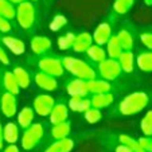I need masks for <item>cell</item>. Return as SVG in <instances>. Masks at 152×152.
I'll list each match as a JSON object with an SVG mask.
<instances>
[{
	"mask_svg": "<svg viewBox=\"0 0 152 152\" xmlns=\"http://www.w3.org/2000/svg\"><path fill=\"white\" fill-rule=\"evenodd\" d=\"M149 102V97L144 92H133L131 94L125 96L120 101L117 106V110L123 116H132L145 109V106Z\"/></svg>",
	"mask_w": 152,
	"mask_h": 152,
	"instance_id": "6da1fadb",
	"label": "cell"
},
{
	"mask_svg": "<svg viewBox=\"0 0 152 152\" xmlns=\"http://www.w3.org/2000/svg\"><path fill=\"white\" fill-rule=\"evenodd\" d=\"M61 61H62L63 69L67 70L70 74H73L78 80L92 81V80H96V77H97L96 70L90 66L89 63H86L85 61L78 59V58H73V57H65Z\"/></svg>",
	"mask_w": 152,
	"mask_h": 152,
	"instance_id": "7a4b0ae2",
	"label": "cell"
},
{
	"mask_svg": "<svg viewBox=\"0 0 152 152\" xmlns=\"http://www.w3.org/2000/svg\"><path fill=\"white\" fill-rule=\"evenodd\" d=\"M43 135H45V128L40 123H34L24 131L23 136H22V147L24 151H31L39 144V141L42 140Z\"/></svg>",
	"mask_w": 152,
	"mask_h": 152,
	"instance_id": "3957f363",
	"label": "cell"
},
{
	"mask_svg": "<svg viewBox=\"0 0 152 152\" xmlns=\"http://www.w3.org/2000/svg\"><path fill=\"white\" fill-rule=\"evenodd\" d=\"M15 18L18 19V23L22 28L30 30L35 23V18H37V11L31 1H23V3L18 4L16 15Z\"/></svg>",
	"mask_w": 152,
	"mask_h": 152,
	"instance_id": "277c9868",
	"label": "cell"
},
{
	"mask_svg": "<svg viewBox=\"0 0 152 152\" xmlns=\"http://www.w3.org/2000/svg\"><path fill=\"white\" fill-rule=\"evenodd\" d=\"M38 67L40 69V72L45 74H49L51 77H62L63 75V65L62 61L58 58H53V57H47V58H42L38 62Z\"/></svg>",
	"mask_w": 152,
	"mask_h": 152,
	"instance_id": "5b68a950",
	"label": "cell"
},
{
	"mask_svg": "<svg viewBox=\"0 0 152 152\" xmlns=\"http://www.w3.org/2000/svg\"><path fill=\"white\" fill-rule=\"evenodd\" d=\"M98 72H100V75L102 77V80L109 82V81H113L117 77H120L121 67H120V65H118L117 59L106 58L105 61L98 63Z\"/></svg>",
	"mask_w": 152,
	"mask_h": 152,
	"instance_id": "8992f818",
	"label": "cell"
},
{
	"mask_svg": "<svg viewBox=\"0 0 152 152\" xmlns=\"http://www.w3.org/2000/svg\"><path fill=\"white\" fill-rule=\"evenodd\" d=\"M55 101L51 96L49 94H39L34 98V112H37L39 116L46 117L50 115L51 109L54 108Z\"/></svg>",
	"mask_w": 152,
	"mask_h": 152,
	"instance_id": "52a82bcc",
	"label": "cell"
},
{
	"mask_svg": "<svg viewBox=\"0 0 152 152\" xmlns=\"http://www.w3.org/2000/svg\"><path fill=\"white\" fill-rule=\"evenodd\" d=\"M0 109H1V113L6 117L8 118L14 117L16 115V109H18V102L15 96L8 92L3 93L1 97H0Z\"/></svg>",
	"mask_w": 152,
	"mask_h": 152,
	"instance_id": "ba28073f",
	"label": "cell"
},
{
	"mask_svg": "<svg viewBox=\"0 0 152 152\" xmlns=\"http://www.w3.org/2000/svg\"><path fill=\"white\" fill-rule=\"evenodd\" d=\"M93 42H96V45L98 46H102V45H106L109 42V39L112 38V27H110L109 23H101L96 27L94 32L92 35Z\"/></svg>",
	"mask_w": 152,
	"mask_h": 152,
	"instance_id": "9c48e42d",
	"label": "cell"
},
{
	"mask_svg": "<svg viewBox=\"0 0 152 152\" xmlns=\"http://www.w3.org/2000/svg\"><path fill=\"white\" fill-rule=\"evenodd\" d=\"M86 82L88 81H83V80H75L70 81L66 86V90L72 97H86L89 94L88 93V86H86Z\"/></svg>",
	"mask_w": 152,
	"mask_h": 152,
	"instance_id": "30bf717a",
	"label": "cell"
},
{
	"mask_svg": "<svg viewBox=\"0 0 152 152\" xmlns=\"http://www.w3.org/2000/svg\"><path fill=\"white\" fill-rule=\"evenodd\" d=\"M67 109H69V108H67L65 104H55L54 108L51 109V112H50V115H49L51 125L67 121V116H69V110Z\"/></svg>",
	"mask_w": 152,
	"mask_h": 152,
	"instance_id": "8fae6325",
	"label": "cell"
},
{
	"mask_svg": "<svg viewBox=\"0 0 152 152\" xmlns=\"http://www.w3.org/2000/svg\"><path fill=\"white\" fill-rule=\"evenodd\" d=\"M35 83L39 86L40 89L46 90V92H54L58 88V82L54 77L49 74H45V73H37L35 74Z\"/></svg>",
	"mask_w": 152,
	"mask_h": 152,
	"instance_id": "7c38bea8",
	"label": "cell"
},
{
	"mask_svg": "<svg viewBox=\"0 0 152 152\" xmlns=\"http://www.w3.org/2000/svg\"><path fill=\"white\" fill-rule=\"evenodd\" d=\"M115 101V96L112 93H102V94H93L90 97V106L94 109H104L108 108Z\"/></svg>",
	"mask_w": 152,
	"mask_h": 152,
	"instance_id": "4fadbf2b",
	"label": "cell"
},
{
	"mask_svg": "<svg viewBox=\"0 0 152 152\" xmlns=\"http://www.w3.org/2000/svg\"><path fill=\"white\" fill-rule=\"evenodd\" d=\"M88 93L89 94H102V93H110V83L105 80H92L86 82Z\"/></svg>",
	"mask_w": 152,
	"mask_h": 152,
	"instance_id": "5bb4252c",
	"label": "cell"
},
{
	"mask_svg": "<svg viewBox=\"0 0 152 152\" xmlns=\"http://www.w3.org/2000/svg\"><path fill=\"white\" fill-rule=\"evenodd\" d=\"M93 45V38L89 32H81L75 37L73 43V50L75 53H86V50Z\"/></svg>",
	"mask_w": 152,
	"mask_h": 152,
	"instance_id": "9a60e30c",
	"label": "cell"
},
{
	"mask_svg": "<svg viewBox=\"0 0 152 152\" xmlns=\"http://www.w3.org/2000/svg\"><path fill=\"white\" fill-rule=\"evenodd\" d=\"M1 43L15 55H22L26 51V46L20 39L14 37H3L1 38Z\"/></svg>",
	"mask_w": 152,
	"mask_h": 152,
	"instance_id": "2e32d148",
	"label": "cell"
},
{
	"mask_svg": "<svg viewBox=\"0 0 152 152\" xmlns=\"http://www.w3.org/2000/svg\"><path fill=\"white\" fill-rule=\"evenodd\" d=\"M73 148H74V140L66 137L62 140H55L45 149V152H72Z\"/></svg>",
	"mask_w": 152,
	"mask_h": 152,
	"instance_id": "e0dca14e",
	"label": "cell"
},
{
	"mask_svg": "<svg viewBox=\"0 0 152 152\" xmlns=\"http://www.w3.org/2000/svg\"><path fill=\"white\" fill-rule=\"evenodd\" d=\"M51 49V40L46 37H34L31 39V50L37 55H42Z\"/></svg>",
	"mask_w": 152,
	"mask_h": 152,
	"instance_id": "ac0fdd59",
	"label": "cell"
},
{
	"mask_svg": "<svg viewBox=\"0 0 152 152\" xmlns=\"http://www.w3.org/2000/svg\"><path fill=\"white\" fill-rule=\"evenodd\" d=\"M70 131H72V124L70 121H65L61 124H55L51 126V137L54 140H62L69 136Z\"/></svg>",
	"mask_w": 152,
	"mask_h": 152,
	"instance_id": "d6986e66",
	"label": "cell"
},
{
	"mask_svg": "<svg viewBox=\"0 0 152 152\" xmlns=\"http://www.w3.org/2000/svg\"><path fill=\"white\" fill-rule=\"evenodd\" d=\"M19 139V128L15 123H7L3 128V140L8 144H15Z\"/></svg>",
	"mask_w": 152,
	"mask_h": 152,
	"instance_id": "ffe728a7",
	"label": "cell"
},
{
	"mask_svg": "<svg viewBox=\"0 0 152 152\" xmlns=\"http://www.w3.org/2000/svg\"><path fill=\"white\" fill-rule=\"evenodd\" d=\"M92 108L90 106V98L86 97H72L69 100V109L74 110V112L85 113L86 110Z\"/></svg>",
	"mask_w": 152,
	"mask_h": 152,
	"instance_id": "44dd1931",
	"label": "cell"
},
{
	"mask_svg": "<svg viewBox=\"0 0 152 152\" xmlns=\"http://www.w3.org/2000/svg\"><path fill=\"white\" fill-rule=\"evenodd\" d=\"M12 74H14L15 80H16L18 85H19L20 89H27L31 83V77H30L28 72L23 67H15L12 70Z\"/></svg>",
	"mask_w": 152,
	"mask_h": 152,
	"instance_id": "7402d4cb",
	"label": "cell"
},
{
	"mask_svg": "<svg viewBox=\"0 0 152 152\" xmlns=\"http://www.w3.org/2000/svg\"><path fill=\"white\" fill-rule=\"evenodd\" d=\"M118 65L121 67V72L131 73L133 72V65H135V57L132 51H123L118 57Z\"/></svg>",
	"mask_w": 152,
	"mask_h": 152,
	"instance_id": "603a6c76",
	"label": "cell"
},
{
	"mask_svg": "<svg viewBox=\"0 0 152 152\" xmlns=\"http://www.w3.org/2000/svg\"><path fill=\"white\" fill-rule=\"evenodd\" d=\"M34 121V109L30 108V106H26L19 112L18 115V124H19L20 128L27 129Z\"/></svg>",
	"mask_w": 152,
	"mask_h": 152,
	"instance_id": "cb8c5ba5",
	"label": "cell"
},
{
	"mask_svg": "<svg viewBox=\"0 0 152 152\" xmlns=\"http://www.w3.org/2000/svg\"><path fill=\"white\" fill-rule=\"evenodd\" d=\"M124 50L121 49L118 39L116 35H112V38L109 39V42L106 43V54L109 55L110 59H118V57L121 55Z\"/></svg>",
	"mask_w": 152,
	"mask_h": 152,
	"instance_id": "d4e9b609",
	"label": "cell"
},
{
	"mask_svg": "<svg viewBox=\"0 0 152 152\" xmlns=\"http://www.w3.org/2000/svg\"><path fill=\"white\" fill-rule=\"evenodd\" d=\"M139 69L141 72H147L151 73L152 72V51H144L140 53L137 55V59H136Z\"/></svg>",
	"mask_w": 152,
	"mask_h": 152,
	"instance_id": "484cf974",
	"label": "cell"
},
{
	"mask_svg": "<svg viewBox=\"0 0 152 152\" xmlns=\"http://www.w3.org/2000/svg\"><path fill=\"white\" fill-rule=\"evenodd\" d=\"M116 37H117L118 43H120L121 49H123L124 51H131V50H132V47H133V37H132L131 32L126 31V30H120Z\"/></svg>",
	"mask_w": 152,
	"mask_h": 152,
	"instance_id": "4316f807",
	"label": "cell"
},
{
	"mask_svg": "<svg viewBox=\"0 0 152 152\" xmlns=\"http://www.w3.org/2000/svg\"><path fill=\"white\" fill-rule=\"evenodd\" d=\"M86 54L93 62L101 63L102 61L106 59V51L102 49V46H98V45H92L89 49L86 50Z\"/></svg>",
	"mask_w": 152,
	"mask_h": 152,
	"instance_id": "83f0119b",
	"label": "cell"
},
{
	"mask_svg": "<svg viewBox=\"0 0 152 152\" xmlns=\"http://www.w3.org/2000/svg\"><path fill=\"white\" fill-rule=\"evenodd\" d=\"M3 85H4V88H6L7 92L11 93V94H14V96H16L18 93H19V90H20L19 85H18L16 80H15L14 74H12V72H7V73H4Z\"/></svg>",
	"mask_w": 152,
	"mask_h": 152,
	"instance_id": "f1b7e54d",
	"label": "cell"
},
{
	"mask_svg": "<svg viewBox=\"0 0 152 152\" xmlns=\"http://www.w3.org/2000/svg\"><path fill=\"white\" fill-rule=\"evenodd\" d=\"M118 141H120V144L126 145L132 152H145L141 148V145L139 144L137 140H135L133 137H131V136H128V135H120L118 136Z\"/></svg>",
	"mask_w": 152,
	"mask_h": 152,
	"instance_id": "f546056e",
	"label": "cell"
},
{
	"mask_svg": "<svg viewBox=\"0 0 152 152\" xmlns=\"http://www.w3.org/2000/svg\"><path fill=\"white\" fill-rule=\"evenodd\" d=\"M15 15H16V10L14 8V4H11L8 0H0V16L10 20L14 19Z\"/></svg>",
	"mask_w": 152,
	"mask_h": 152,
	"instance_id": "4dcf8cb0",
	"label": "cell"
},
{
	"mask_svg": "<svg viewBox=\"0 0 152 152\" xmlns=\"http://www.w3.org/2000/svg\"><path fill=\"white\" fill-rule=\"evenodd\" d=\"M135 0H115L113 3V10L118 15H125L129 10L132 8Z\"/></svg>",
	"mask_w": 152,
	"mask_h": 152,
	"instance_id": "1f68e13d",
	"label": "cell"
},
{
	"mask_svg": "<svg viewBox=\"0 0 152 152\" xmlns=\"http://www.w3.org/2000/svg\"><path fill=\"white\" fill-rule=\"evenodd\" d=\"M140 128L141 132L144 133V136H148V137L152 136V110H148L144 115V117L141 118Z\"/></svg>",
	"mask_w": 152,
	"mask_h": 152,
	"instance_id": "d6a6232c",
	"label": "cell"
},
{
	"mask_svg": "<svg viewBox=\"0 0 152 152\" xmlns=\"http://www.w3.org/2000/svg\"><path fill=\"white\" fill-rule=\"evenodd\" d=\"M74 39H75V35L73 32H66L65 35L59 37V39H58V47H59V50H69L70 47H73Z\"/></svg>",
	"mask_w": 152,
	"mask_h": 152,
	"instance_id": "836d02e7",
	"label": "cell"
},
{
	"mask_svg": "<svg viewBox=\"0 0 152 152\" xmlns=\"http://www.w3.org/2000/svg\"><path fill=\"white\" fill-rule=\"evenodd\" d=\"M83 117H85V120L88 121L89 124H96V123H98V121L102 118V115H101V112L98 109L89 108V109L83 113Z\"/></svg>",
	"mask_w": 152,
	"mask_h": 152,
	"instance_id": "e575fe53",
	"label": "cell"
},
{
	"mask_svg": "<svg viewBox=\"0 0 152 152\" xmlns=\"http://www.w3.org/2000/svg\"><path fill=\"white\" fill-rule=\"evenodd\" d=\"M67 24V19L63 15H55L54 18H53V20L50 22V30L51 31H59L61 28H63V27Z\"/></svg>",
	"mask_w": 152,
	"mask_h": 152,
	"instance_id": "d590c367",
	"label": "cell"
},
{
	"mask_svg": "<svg viewBox=\"0 0 152 152\" xmlns=\"http://www.w3.org/2000/svg\"><path fill=\"white\" fill-rule=\"evenodd\" d=\"M137 141L141 145V148H143L145 152H152V137L143 136V137H140Z\"/></svg>",
	"mask_w": 152,
	"mask_h": 152,
	"instance_id": "8d00e7d4",
	"label": "cell"
},
{
	"mask_svg": "<svg viewBox=\"0 0 152 152\" xmlns=\"http://www.w3.org/2000/svg\"><path fill=\"white\" fill-rule=\"evenodd\" d=\"M140 40L149 51H152V32H143L140 35Z\"/></svg>",
	"mask_w": 152,
	"mask_h": 152,
	"instance_id": "74e56055",
	"label": "cell"
},
{
	"mask_svg": "<svg viewBox=\"0 0 152 152\" xmlns=\"http://www.w3.org/2000/svg\"><path fill=\"white\" fill-rule=\"evenodd\" d=\"M0 31L1 32L11 31V23H10V20H7L6 18H1V16H0Z\"/></svg>",
	"mask_w": 152,
	"mask_h": 152,
	"instance_id": "f35d334b",
	"label": "cell"
},
{
	"mask_svg": "<svg viewBox=\"0 0 152 152\" xmlns=\"http://www.w3.org/2000/svg\"><path fill=\"white\" fill-rule=\"evenodd\" d=\"M0 62L3 63V65H10V58H8V55H7V53H6V50L1 47V45H0Z\"/></svg>",
	"mask_w": 152,
	"mask_h": 152,
	"instance_id": "ab89813d",
	"label": "cell"
},
{
	"mask_svg": "<svg viewBox=\"0 0 152 152\" xmlns=\"http://www.w3.org/2000/svg\"><path fill=\"white\" fill-rule=\"evenodd\" d=\"M115 152H132V151H131V149H129L126 145H124V144H120V145H117L115 148Z\"/></svg>",
	"mask_w": 152,
	"mask_h": 152,
	"instance_id": "60d3db41",
	"label": "cell"
},
{
	"mask_svg": "<svg viewBox=\"0 0 152 152\" xmlns=\"http://www.w3.org/2000/svg\"><path fill=\"white\" fill-rule=\"evenodd\" d=\"M3 152H20V151H19V148H18L15 144H10L8 147H6V148H4Z\"/></svg>",
	"mask_w": 152,
	"mask_h": 152,
	"instance_id": "b9f144b4",
	"label": "cell"
},
{
	"mask_svg": "<svg viewBox=\"0 0 152 152\" xmlns=\"http://www.w3.org/2000/svg\"><path fill=\"white\" fill-rule=\"evenodd\" d=\"M3 143H4V140H3V128H1V123H0V149L3 148Z\"/></svg>",
	"mask_w": 152,
	"mask_h": 152,
	"instance_id": "7bdbcfd3",
	"label": "cell"
},
{
	"mask_svg": "<svg viewBox=\"0 0 152 152\" xmlns=\"http://www.w3.org/2000/svg\"><path fill=\"white\" fill-rule=\"evenodd\" d=\"M11 4H20V3H23V1H26V0H8Z\"/></svg>",
	"mask_w": 152,
	"mask_h": 152,
	"instance_id": "ee69618b",
	"label": "cell"
},
{
	"mask_svg": "<svg viewBox=\"0 0 152 152\" xmlns=\"http://www.w3.org/2000/svg\"><path fill=\"white\" fill-rule=\"evenodd\" d=\"M145 6H152V0H144Z\"/></svg>",
	"mask_w": 152,
	"mask_h": 152,
	"instance_id": "f6af8a7d",
	"label": "cell"
},
{
	"mask_svg": "<svg viewBox=\"0 0 152 152\" xmlns=\"http://www.w3.org/2000/svg\"><path fill=\"white\" fill-rule=\"evenodd\" d=\"M30 1H38V0H30Z\"/></svg>",
	"mask_w": 152,
	"mask_h": 152,
	"instance_id": "bcb514c9",
	"label": "cell"
}]
</instances>
